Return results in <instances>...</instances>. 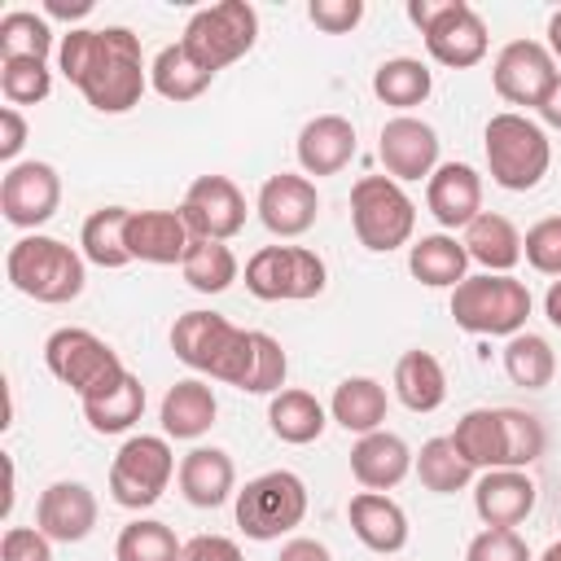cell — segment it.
<instances>
[{"mask_svg":"<svg viewBox=\"0 0 561 561\" xmlns=\"http://www.w3.org/2000/svg\"><path fill=\"white\" fill-rule=\"evenodd\" d=\"M535 110H539V118H543L548 127H557V131H561V75L552 79V88L543 92V101H539Z\"/></svg>","mask_w":561,"mask_h":561,"instance_id":"f5cc1de1","label":"cell"},{"mask_svg":"<svg viewBox=\"0 0 561 561\" xmlns=\"http://www.w3.org/2000/svg\"><path fill=\"white\" fill-rule=\"evenodd\" d=\"M180 272L188 280V289H197V294H224L237 280V254L224 241H197L193 237Z\"/></svg>","mask_w":561,"mask_h":561,"instance_id":"f35d334b","label":"cell"},{"mask_svg":"<svg viewBox=\"0 0 561 561\" xmlns=\"http://www.w3.org/2000/svg\"><path fill=\"white\" fill-rule=\"evenodd\" d=\"M543 316H548V324L552 329H561V276L548 285V294H543Z\"/></svg>","mask_w":561,"mask_h":561,"instance_id":"11a10c76","label":"cell"},{"mask_svg":"<svg viewBox=\"0 0 561 561\" xmlns=\"http://www.w3.org/2000/svg\"><path fill=\"white\" fill-rule=\"evenodd\" d=\"M44 364H48V373H53L61 386H70V390L79 394V403H83V399H96V394H105V390H114V386L127 377L118 351H114L105 337H96L92 329H70V324L57 329V333H48V342H44Z\"/></svg>","mask_w":561,"mask_h":561,"instance_id":"8992f818","label":"cell"},{"mask_svg":"<svg viewBox=\"0 0 561 561\" xmlns=\"http://www.w3.org/2000/svg\"><path fill=\"white\" fill-rule=\"evenodd\" d=\"M329 416L346 430V434H373L386 421V386L373 377H346L337 381L333 399H329Z\"/></svg>","mask_w":561,"mask_h":561,"instance_id":"f1b7e54d","label":"cell"},{"mask_svg":"<svg viewBox=\"0 0 561 561\" xmlns=\"http://www.w3.org/2000/svg\"><path fill=\"white\" fill-rule=\"evenodd\" d=\"M346 517H351L355 539H359L364 548H373V552H399V548L408 543V513H403L390 495H381V491H359V495H351Z\"/></svg>","mask_w":561,"mask_h":561,"instance_id":"d4e9b609","label":"cell"},{"mask_svg":"<svg viewBox=\"0 0 561 561\" xmlns=\"http://www.w3.org/2000/svg\"><path fill=\"white\" fill-rule=\"evenodd\" d=\"M377 158H381L386 175L399 184L403 180H430L438 171V131L425 118L394 114L390 123H381Z\"/></svg>","mask_w":561,"mask_h":561,"instance_id":"9a60e30c","label":"cell"},{"mask_svg":"<svg viewBox=\"0 0 561 561\" xmlns=\"http://www.w3.org/2000/svg\"><path fill=\"white\" fill-rule=\"evenodd\" d=\"M351 228H355L364 250L390 254V250L412 241L416 206H412V197L403 193L399 180H390V175H359L355 188H351Z\"/></svg>","mask_w":561,"mask_h":561,"instance_id":"ba28073f","label":"cell"},{"mask_svg":"<svg viewBox=\"0 0 561 561\" xmlns=\"http://www.w3.org/2000/svg\"><path fill=\"white\" fill-rule=\"evenodd\" d=\"M180 561H245V557L228 535H197L184 543Z\"/></svg>","mask_w":561,"mask_h":561,"instance_id":"681fc988","label":"cell"},{"mask_svg":"<svg viewBox=\"0 0 561 561\" xmlns=\"http://www.w3.org/2000/svg\"><path fill=\"white\" fill-rule=\"evenodd\" d=\"M254 39H259V13L245 0H219V4L197 9L180 35L184 53L210 75L241 61L254 48Z\"/></svg>","mask_w":561,"mask_h":561,"instance_id":"9c48e42d","label":"cell"},{"mask_svg":"<svg viewBox=\"0 0 561 561\" xmlns=\"http://www.w3.org/2000/svg\"><path fill=\"white\" fill-rule=\"evenodd\" d=\"M26 145V118L18 114V105H4L0 110V158L13 167V158L22 153Z\"/></svg>","mask_w":561,"mask_h":561,"instance_id":"f907efd6","label":"cell"},{"mask_svg":"<svg viewBox=\"0 0 561 561\" xmlns=\"http://www.w3.org/2000/svg\"><path fill=\"white\" fill-rule=\"evenodd\" d=\"M61 206V175L53 162H13L0 180V210L13 228H39Z\"/></svg>","mask_w":561,"mask_h":561,"instance_id":"4fadbf2b","label":"cell"},{"mask_svg":"<svg viewBox=\"0 0 561 561\" xmlns=\"http://www.w3.org/2000/svg\"><path fill=\"white\" fill-rule=\"evenodd\" d=\"M539 561H561V539H557V543H548V548H543V557H539Z\"/></svg>","mask_w":561,"mask_h":561,"instance_id":"6f0895ef","label":"cell"},{"mask_svg":"<svg viewBox=\"0 0 561 561\" xmlns=\"http://www.w3.org/2000/svg\"><path fill=\"white\" fill-rule=\"evenodd\" d=\"M522 254L535 272L543 276H561V215L539 219L526 237H522Z\"/></svg>","mask_w":561,"mask_h":561,"instance_id":"f6af8a7d","label":"cell"},{"mask_svg":"<svg viewBox=\"0 0 561 561\" xmlns=\"http://www.w3.org/2000/svg\"><path fill=\"white\" fill-rule=\"evenodd\" d=\"M35 526L53 543H79L96 526V495L83 482H70V478L48 482L35 500Z\"/></svg>","mask_w":561,"mask_h":561,"instance_id":"ac0fdd59","label":"cell"},{"mask_svg":"<svg viewBox=\"0 0 561 561\" xmlns=\"http://www.w3.org/2000/svg\"><path fill=\"white\" fill-rule=\"evenodd\" d=\"M175 473V456L167 434H131L110 465V495L123 508H149L162 500Z\"/></svg>","mask_w":561,"mask_h":561,"instance_id":"7c38bea8","label":"cell"},{"mask_svg":"<svg viewBox=\"0 0 561 561\" xmlns=\"http://www.w3.org/2000/svg\"><path fill=\"white\" fill-rule=\"evenodd\" d=\"M412 460H416L412 447L399 434H390V430H373V434H364L351 447V473H355V482L364 491H390V486H399L408 478Z\"/></svg>","mask_w":561,"mask_h":561,"instance_id":"603a6c76","label":"cell"},{"mask_svg":"<svg viewBox=\"0 0 561 561\" xmlns=\"http://www.w3.org/2000/svg\"><path fill=\"white\" fill-rule=\"evenodd\" d=\"M504 373H508V381L522 386V390H543V386L552 381V373H557V355H552L548 337L526 333V329L513 333L508 346H504Z\"/></svg>","mask_w":561,"mask_h":561,"instance_id":"74e56055","label":"cell"},{"mask_svg":"<svg viewBox=\"0 0 561 561\" xmlns=\"http://www.w3.org/2000/svg\"><path fill=\"white\" fill-rule=\"evenodd\" d=\"M44 13H48V18H66V22H75V18H88V13H92V0H75V4H66V0H48Z\"/></svg>","mask_w":561,"mask_h":561,"instance_id":"db71d44e","label":"cell"},{"mask_svg":"<svg viewBox=\"0 0 561 561\" xmlns=\"http://www.w3.org/2000/svg\"><path fill=\"white\" fill-rule=\"evenodd\" d=\"M473 508L486 526L513 530L535 513V482L526 478V469H486L473 486Z\"/></svg>","mask_w":561,"mask_h":561,"instance_id":"7402d4cb","label":"cell"},{"mask_svg":"<svg viewBox=\"0 0 561 561\" xmlns=\"http://www.w3.org/2000/svg\"><path fill=\"white\" fill-rule=\"evenodd\" d=\"M491 79H495V92L508 105H539L543 92L557 79V61H552L548 44H539V39H513V44L500 48V57L491 66Z\"/></svg>","mask_w":561,"mask_h":561,"instance_id":"2e32d148","label":"cell"},{"mask_svg":"<svg viewBox=\"0 0 561 561\" xmlns=\"http://www.w3.org/2000/svg\"><path fill=\"white\" fill-rule=\"evenodd\" d=\"M294 149H298V167L307 175H337L359 149L355 123L342 114H316L311 123H302Z\"/></svg>","mask_w":561,"mask_h":561,"instance_id":"ffe728a7","label":"cell"},{"mask_svg":"<svg viewBox=\"0 0 561 561\" xmlns=\"http://www.w3.org/2000/svg\"><path fill=\"white\" fill-rule=\"evenodd\" d=\"M254 210H259V219H263V228L272 237H302L320 215V193H316V184L307 175L280 171V175L263 180Z\"/></svg>","mask_w":561,"mask_h":561,"instance_id":"e0dca14e","label":"cell"},{"mask_svg":"<svg viewBox=\"0 0 561 561\" xmlns=\"http://www.w3.org/2000/svg\"><path fill=\"white\" fill-rule=\"evenodd\" d=\"M215 412H219L215 390H210L202 377L175 381V386L162 394V408H158L167 438H202V434L215 425Z\"/></svg>","mask_w":561,"mask_h":561,"instance_id":"484cf974","label":"cell"},{"mask_svg":"<svg viewBox=\"0 0 561 561\" xmlns=\"http://www.w3.org/2000/svg\"><path fill=\"white\" fill-rule=\"evenodd\" d=\"M193 232L180 210H131L127 219V254L140 263H184Z\"/></svg>","mask_w":561,"mask_h":561,"instance_id":"44dd1931","label":"cell"},{"mask_svg":"<svg viewBox=\"0 0 561 561\" xmlns=\"http://www.w3.org/2000/svg\"><path fill=\"white\" fill-rule=\"evenodd\" d=\"M276 561H333V552H329L320 539H307V535H298V539L280 543V557H276Z\"/></svg>","mask_w":561,"mask_h":561,"instance_id":"816d5d0a","label":"cell"},{"mask_svg":"<svg viewBox=\"0 0 561 561\" xmlns=\"http://www.w3.org/2000/svg\"><path fill=\"white\" fill-rule=\"evenodd\" d=\"M394 394L408 412H434L447 399V373L430 351H403L394 364Z\"/></svg>","mask_w":561,"mask_h":561,"instance_id":"83f0119b","label":"cell"},{"mask_svg":"<svg viewBox=\"0 0 561 561\" xmlns=\"http://www.w3.org/2000/svg\"><path fill=\"white\" fill-rule=\"evenodd\" d=\"M0 561H53V539L39 526H9L0 539Z\"/></svg>","mask_w":561,"mask_h":561,"instance_id":"7dc6e473","label":"cell"},{"mask_svg":"<svg viewBox=\"0 0 561 561\" xmlns=\"http://www.w3.org/2000/svg\"><path fill=\"white\" fill-rule=\"evenodd\" d=\"M504 421V469H526L543 456V425L522 408H500Z\"/></svg>","mask_w":561,"mask_h":561,"instance_id":"7bdbcfd3","label":"cell"},{"mask_svg":"<svg viewBox=\"0 0 561 561\" xmlns=\"http://www.w3.org/2000/svg\"><path fill=\"white\" fill-rule=\"evenodd\" d=\"M307 18H311L324 35H346V31L359 26L364 0H311V4H307Z\"/></svg>","mask_w":561,"mask_h":561,"instance_id":"c3c4849f","label":"cell"},{"mask_svg":"<svg viewBox=\"0 0 561 561\" xmlns=\"http://www.w3.org/2000/svg\"><path fill=\"white\" fill-rule=\"evenodd\" d=\"M302 517H307V486L289 469L259 473L237 491V526L259 543L289 535Z\"/></svg>","mask_w":561,"mask_h":561,"instance_id":"30bf717a","label":"cell"},{"mask_svg":"<svg viewBox=\"0 0 561 561\" xmlns=\"http://www.w3.org/2000/svg\"><path fill=\"white\" fill-rule=\"evenodd\" d=\"M425 206L443 228H469L482 215V175L469 162H438L425 180Z\"/></svg>","mask_w":561,"mask_h":561,"instance_id":"d6986e66","label":"cell"},{"mask_svg":"<svg viewBox=\"0 0 561 561\" xmlns=\"http://www.w3.org/2000/svg\"><path fill=\"white\" fill-rule=\"evenodd\" d=\"M548 53H552V61H561V9L548 18Z\"/></svg>","mask_w":561,"mask_h":561,"instance_id":"9f6ffc18","label":"cell"},{"mask_svg":"<svg viewBox=\"0 0 561 561\" xmlns=\"http://www.w3.org/2000/svg\"><path fill=\"white\" fill-rule=\"evenodd\" d=\"M324 259L307 245H263L245 259V289L263 302H302L324 289Z\"/></svg>","mask_w":561,"mask_h":561,"instance_id":"8fae6325","label":"cell"},{"mask_svg":"<svg viewBox=\"0 0 561 561\" xmlns=\"http://www.w3.org/2000/svg\"><path fill=\"white\" fill-rule=\"evenodd\" d=\"M473 469H504V421L500 408H469L447 434Z\"/></svg>","mask_w":561,"mask_h":561,"instance_id":"1f68e13d","label":"cell"},{"mask_svg":"<svg viewBox=\"0 0 561 561\" xmlns=\"http://www.w3.org/2000/svg\"><path fill=\"white\" fill-rule=\"evenodd\" d=\"M127 219L131 210L127 206H101L83 219L79 228V245H83V259L96 263V267H127L131 254H127Z\"/></svg>","mask_w":561,"mask_h":561,"instance_id":"d6a6232c","label":"cell"},{"mask_svg":"<svg viewBox=\"0 0 561 561\" xmlns=\"http://www.w3.org/2000/svg\"><path fill=\"white\" fill-rule=\"evenodd\" d=\"M285 373H289L285 346L272 333H259L254 329V359H250V373H245V386L241 390L245 394H280Z\"/></svg>","mask_w":561,"mask_h":561,"instance_id":"ee69618b","label":"cell"},{"mask_svg":"<svg viewBox=\"0 0 561 561\" xmlns=\"http://www.w3.org/2000/svg\"><path fill=\"white\" fill-rule=\"evenodd\" d=\"M465 267H469V250H465V241H456L447 232L421 237L408 250V272L430 289H456L465 280Z\"/></svg>","mask_w":561,"mask_h":561,"instance_id":"4316f807","label":"cell"},{"mask_svg":"<svg viewBox=\"0 0 561 561\" xmlns=\"http://www.w3.org/2000/svg\"><path fill=\"white\" fill-rule=\"evenodd\" d=\"M210 70H202L188 53H184V44H167L158 57H153V66H149V88L158 92V96H167V101H175V105H184V101H197L206 88H210Z\"/></svg>","mask_w":561,"mask_h":561,"instance_id":"836d02e7","label":"cell"},{"mask_svg":"<svg viewBox=\"0 0 561 561\" xmlns=\"http://www.w3.org/2000/svg\"><path fill=\"white\" fill-rule=\"evenodd\" d=\"M180 215L197 241H228L245 228V197L228 175H197L180 202Z\"/></svg>","mask_w":561,"mask_h":561,"instance_id":"5bb4252c","label":"cell"},{"mask_svg":"<svg viewBox=\"0 0 561 561\" xmlns=\"http://www.w3.org/2000/svg\"><path fill=\"white\" fill-rule=\"evenodd\" d=\"M465 250L473 263H482L486 272H513L522 259V232L513 228V219L482 210L469 228H465Z\"/></svg>","mask_w":561,"mask_h":561,"instance_id":"f546056e","label":"cell"},{"mask_svg":"<svg viewBox=\"0 0 561 561\" xmlns=\"http://www.w3.org/2000/svg\"><path fill=\"white\" fill-rule=\"evenodd\" d=\"M486 167L500 188L526 193L548 175L552 145L539 123H530L517 110H504V114H491V123H486Z\"/></svg>","mask_w":561,"mask_h":561,"instance_id":"5b68a950","label":"cell"},{"mask_svg":"<svg viewBox=\"0 0 561 561\" xmlns=\"http://www.w3.org/2000/svg\"><path fill=\"white\" fill-rule=\"evenodd\" d=\"M4 276L18 294H26L35 302H48V307H61V302L83 294V254H75L57 237L31 232V237H18L9 245Z\"/></svg>","mask_w":561,"mask_h":561,"instance_id":"3957f363","label":"cell"},{"mask_svg":"<svg viewBox=\"0 0 561 561\" xmlns=\"http://www.w3.org/2000/svg\"><path fill=\"white\" fill-rule=\"evenodd\" d=\"M171 351L193 373H206L224 386H245L254 359V329H237L215 311H184L171 324Z\"/></svg>","mask_w":561,"mask_h":561,"instance_id":"7a4b0ae2","label":"cell"},{"mask_svg":"<svg viewBox=\"0 0 561 561\" xmlns=\"http://www.w3.org/2000/svg\"><path fill=\"white\" fill-rule=\"evenodd\" d=\"M53 53V26L48 18L31 13V9H13L0 18V61L9 57H35V61H48Z\"/></svg>","mask_w":561,"mask_h":561,"instance_id":"60d3db41","label":"cell"},{"mask_svg":"<svg viewBox=\"0 0 561 561\" xmlns=\"http://www.w3.org/2000/svg\"><path fill=\"white\" fill-rule=\"evenodd\" d=\"M430 88H434L430 66L416 61V57H390V61H381V66L373 70V92H377V101H386V105H394V110L421 105V101L430 96Z\"/></svg>","mask_w":561,"mask_h":561,"instance_id":"8d00e7d4","label":"cell"},{"mask_svg":"<svg viewBox=\"0 0 561 561\" xmlns=\"http://www.w3.org/2000/svg\"><path fill=\"white\" fill-rule=\"evenodd\" d=\"M412 465H416L421 486L434 491V495H456V491H465L473 482V465L456 451L451 438H425Z\"/></svg>","mask_w":561,"mask_h":561,"instance_id":"e575fe53","label":"cell"},{"mask_svg":"<svg viewBox=\"0 0 561 561\" xmlns=\"http://www.w3.org/2000/svg\"><path fill=\"white\" fill-rule=\"evenodd\" d=\"M267 425H272V434L280 443L302 447V443H316L324 434L329 412H324V403L311 390H280L267 403Z\"/></svg>","mask_w":561,"mask_h":561,"instance_id":"4dcf8cb0","label":"cell"},{"mask_svg":"<svg viewBox=\"0 0 561 561\" xmlns=\"http://www.w3.org/2000/svg\"><path fill=\"white\" fill-rule=\"evenodd\" d=\"M140 412H145V386L131 373L114 390H105L96 399H83V421L96 434H123V430H131L140 421Z\"/></svg>","mask_w":561,"mask_h":561,"instance_id":"d590c367","label":"cell"},{"mask_svg":"<svg viewBox=\"0 0 561 561\" xmlns=\"http://www.w3.org/2000/svg\"><path fill=\"white\" fill-rule=\"evenodd\" d=\"M412 26L425 35V48L438 66L469 70L486 57V22L465 0H408Z\"/></svg>","mask_w":561,"mask_h":561,"instance_id":"52a82bcc","label":"cell"},{"mask_svg":"<svg viewBox=\"0 0 561 561\" xmlns=\"http://www.w3.org/2000/svg\"><path fill=\"white\" fill-rule=\"evenodd\" d=\"M0 92L9 105H35L53 92V70L48 61H35V57H9L0 61Z\"/></svg>","mask_w":561,"mask_h":561,"instance_id":"b9f144b4","label":"cell"},{"mask_svg":"<svg viewBox=\"0 0 561 561\" xmlns=\"http://www.w3.org/2000/svg\"><path fill=\"white\" fill-rule=\"evenodd\" d=\"M530 289L513 272H478L451 289V320L465 333L482 337H513L526 329Z\"/></svg>","mask_w":561,"mask_h":561,"instance_id":"277c9868","label":"cell"},{"mask_svg":"<svg viewBox=\"0 0 561 561\" xmlns=\"http://www.w3.org/2000/svg\"><path fill=\"white\" fill-rule=\"evenodd\" d=\"M175 478H180V491L193 508H219L237 486V469H232V456L224 447H193L180 460Z\"/></svg>","mask_w":561,"mask_h":561,"instance_id":"cb8c5ba5","label":"cell"},{"mask_svg":"<svg viewBox=\"0 0 561 561\" xmlns=\"http://www.w3.org/2000/svg\"><path fill=\"white\" fill-rule=\"evenodd\" d=\"M61 75L101 114H127L149 88L140 39L127 26H75L57 44Z\"/></svg>","mask_w":561,"mask_h":561,"instance_id":"6da1fadb","label":"cell"},{"mask_svg":"<svg viewBox=\"0 0 561 561\" xmlns=\"http://www.w3.org/2000/svg\"><path fill=\"white\" fill-rule=\"evenodd\" d=\"M465 561H530V548L517 530H500V526H486L482 535L469 539V552Z\"/></svg>","mask_w":561,"mask_h":561,"instance_id":"bcb514c9","label":"cell"},{"mask_svg":"<svg viewBox=\"0 0 561 561\" xmlns=\"http://www.w3.org/2000/svg\"><path fill=\"white\" fill-rule=\"evenodd\" d=\"M180 552H184V543L175 539V530L153 517L127 522L114 543V561H180Z\"/></svg>","mask_w":561,"mask_h":561,"instance_id":"ab89813d","label":"cell"}]
</instances>
